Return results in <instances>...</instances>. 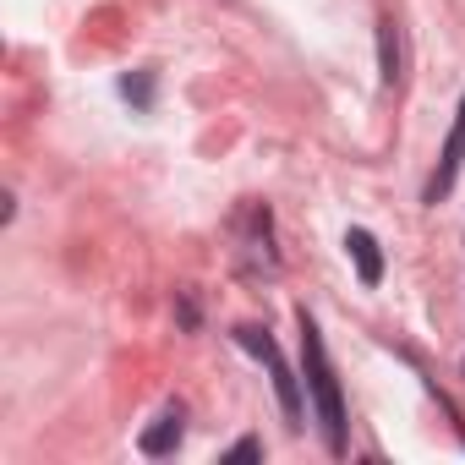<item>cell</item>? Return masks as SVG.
I'll list each match as a JSON object with an SVG mask.
<instances>
[{
	"label": "cell",
	"instance_id": "7a4b0ae2",
	"mask_svg": "<svg viewBox=\"0 0 465 465\" xmlns=\"http://www.w3.org/2000/svg\"><path fill=\"white\" fill-rule=\"evenodd\" d=\"M236 340H242V345H247L252 356H263V361H269V372H274V389H280V405H285V416L296 421V416H302V389H296V378H291L285 356L274 351L269 329H258V323H242V329H236Z\"/></svg>",
	"mask_w": 465,
	"mask_h": 465
},
{
	"label": "cell",
	"instance_id": "6da1fadb",
	"mask_svg": "<svg viewBox=\"0 0 465 465\" xmlns=\"http://www.w3.org/2000/svg\"><path fill=\"white\" fill-rule=\"evenodd\" d=\"M302 356H307V383H312V400H318L323 443H329V454H345V400H340V383H334L323 334H318V323L307 312H302Z\"/></svg>",
	"mask_w": 465,
	"mask_h": 465
},
{
	"label": "cell",
	"instance_id": "277c9868",
	"mask_svg": "<svg viewBox=\"0 0 465 465\" xmlns=\"http://www.w3.org/2000/svg\"><path fill=\"white\" fill-rule=\"evenodd\" d=\"M345 252H351L361 285H378V280H383V252H378V242H372V230H361V224L345 230Z\"/></svg>",
	"mask_w": 465,
	"mask_h": 465
},
{
	"label": "cell",
	"instance_id": "52a82bcc",
	"mask_svg": "<svg viewBox=\"0 0 465 465\" xmlns=\"http://www.w3.org/2000/svg\"><path fill=\"white\" fill-rule=\"evenodd\" d=\"M121 94H126V99H137V104H153V72L126 77V83H121Z\"/></svg>",
	"mask_w": 465,
	"mask_h": 465
},
{
	"label": "cell",
	"instance_id": "8992f818",
	"mask_svg": "<svg viewBox=\"0 0 465 465\" xmlns=\"http://www.w3.org/2000/svg\"><path fill=\"white\" fill-rule=\"evenodd\" d=\"M378 55H383V83L394 88V83H400V28H394L389 17L378 23Z\"/></svg>",
	"mask_w": 465,
	"mask_h": 465
},
{
	"label": "cell",
	"instance_id": "3957f363",
	"mask_svg": "<svg viewBox=\"0 0 465 465\" xmlns=\"http://www.w3.org/2000/svg\"><path fill=\"white\" fill-rule=\"evenodd\" d=\"M460 164H465V104H460V115H454V132H449V143H443V159H438V175L427 181V203H438L449 186H454V175H460Z\"/></svg>",
	"mask_w": 465,
	"mask_h": 465
},
{
	"label": "cell",
	"instance_id": "ba28073f",
	"mask_svg": "<svg viewBox=\"0 0 465 465\" xmlns=\"http://www.w3.org/2000/svg\"><path fill=\"white\" fill-rule=\"evenodd\" d=\"M258 454H263V443H258V438H242V443H236V449H230L224 460H258Z\"/></svg>",
	"mask_w": 465,
	"mask_h": 465
},
{
	"label": "cell",
	"instance_id": "5b68a950",
	"mask_svg": "<svg viewBox=\"0 0 465 465\" xmlns=\"http://www.w3.org/2000/svg\"><path fill=\"white\" fill-rule=\"evenodd\" d=\"M181 432H186V427H181V405H170V411H159V416H153V427L137 438V449L159 460V454H170V449L181 443Z\"/></svg>",
	"mask_w": 465,
	"mask_h": 465
}]
</instances>
